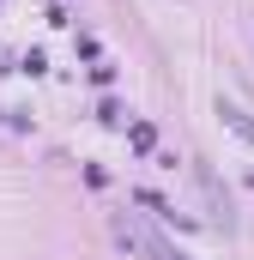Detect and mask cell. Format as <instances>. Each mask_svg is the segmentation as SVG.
Here are the masks:
<instances>
[{"mask_svg":"<svg viewBox=\"0 0 254 260\" xmlns=\"http://www.w3.org/2000/svg\"><path fill=\"white\" fill-rule=\"evenodd\" d=\"M224 121H230V127H236V133H242V139H254V121H248V115H242V109H230V103H224Z\"/></svg>","mask_w":254,"mask_h":260,"instance_id":"6da1fadb","label":"cell"}]
</instances>
